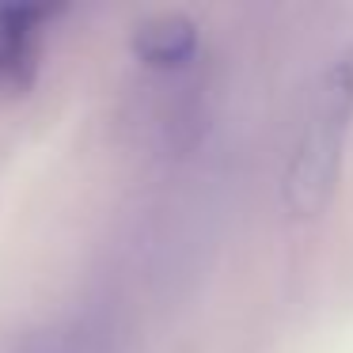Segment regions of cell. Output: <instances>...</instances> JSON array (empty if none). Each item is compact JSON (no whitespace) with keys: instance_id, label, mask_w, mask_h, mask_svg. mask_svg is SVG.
Wrapping results in <instances>:
<instances>
[{"instance_id":"3957f363","label":"cell","mask_w":353,"mask_h":353,"mask_svg":"<svg viewBox=\"0 0 353 353\" xmlns=\"http://www.w3.org/2000/svg\"><path fill=\"white\" fill-rule=\"evenodd\" d=\"M133 54L148 69H183L198 54V27L186 16H152L133 31Z\"/></svg>"},{"instance_id":"6da1fadb","label":"cell","mask_w":353,"mask_h":353,"mask_svg":"<svg viewBox=\"0 0 353 353\" xmlns=\"http://www.w3.org/2000/svg\"><path fill=\"white\" fill-rule=\"evenodd\" d=\"M353 125V54L334 61L312 92L304 122L292 141V160L281 179V201L289 216L307 221L327 209L342 168V148Z\"/></svg>"},{"instance_id":"7a4b0ae2","label":"cell","mask_w":353,"mask_h":353,"mask_svg":"<svg viewBox=\"0 0 353 353\" xmlns=\"http://www.w3.org/2000/svg\"><path fill=\"white\" fill-rule=\"evenodd\" d=\"M61 8L54 4H0V99L31 92L39 77L42 34Z\"/></svg>"}]
</instances>
